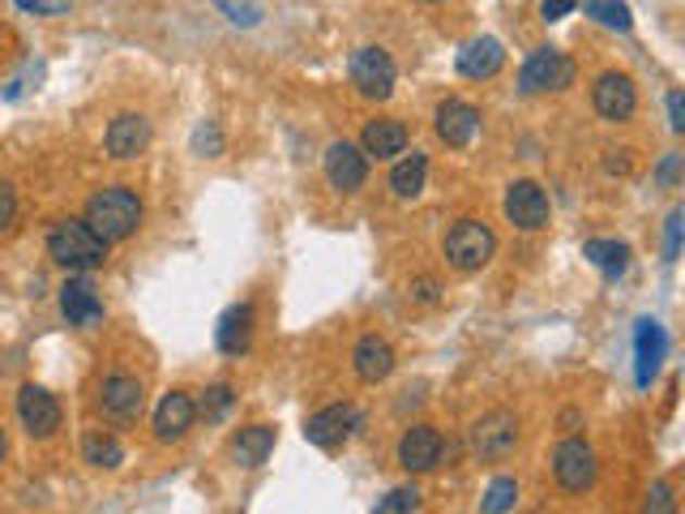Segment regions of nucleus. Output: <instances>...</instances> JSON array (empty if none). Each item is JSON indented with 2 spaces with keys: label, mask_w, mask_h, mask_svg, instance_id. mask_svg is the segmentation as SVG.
I'll list each match as a JSON object with an SVG mask.
<instances>
[{
  "label": "nucleus",
  "mask_w": 685,
  "mask_h": 514,
  "mask_svg": "<svg viewBox=\"0 0 685 514\" xmlns=\"http://www.w3.org/2000/svg\"><path fill=\"white\" fill-rule=\"evenodd\" d=\"M194 150H198V154H205V159H214V154L223 150V138H219V129H214L210 121H205L202 129L194 134Z\"/></svg>",
  "instance_id": "obj_34"
},
{
  "label": "nucleus",
  "mask_w": 685,
  "mask_h": 514,
  "mask_svg": "<svg viewBox=\"0 0 685 514\" xmlns=\"http://www.w3.org/2000/svg\"><path fill=\"white\" fill-rule=\"evenodd\" d=\"M514 446H519V416L514 412H488L472 425V450L484 463L506 459Z\"/></svg>",
  "instance_id": "obj_7"
},
{
  "label": "nucleus",
  "mask_w": 685,
  "mask_h": 514,
  "mask_svg": "<svg viewBox=\"0 0 685 514\" xmlns=\"http://www.w3.org/2000/svg\"><path fill=\"white\" fill-rule=\"evenodd\" d=\"M437 292H441V288H437V279H428V275L411 284V296H415V300H424V304H433V300H437Z\"/></svg>",
  "instance_id": "obj_40"
},
{
  "label": "nucleus",
  "mask_w": 685,
  "mask_h": 514,
  "mask_svg": "<svg viewBox=\"0 0 685 514\" xmlns=\"http://www.w3.org/2000/svg\"><path fill=\"white\" fill-rule=\"evenodd\" d=\"M591 103L605 121H630L634 108H638V90H634V77L630 74H600L591 86Z\"/></svg>",
  "instance_id": "obj_11"
},
{
  "label": "nucleus",
  "mask_w": 685,
  "mask_h": 514,
  "mask_svg": "<svg viewBox=\"0 0 685 514\" xmlns=\"http://www.w3.org/2000/svg\"><path fill=\"white\" fill-rule=\"evenodd\" d=\"M48 258L65 271H95L108 262V240L95 236L86 220H61L48 231Z\"/></svg>",
  "instance_id": "obj_2"
},
{
  "label": "nucleus",
  "mask_w": 685,
  "mask_h": 514,
  "mask_svg": "<svg viewBox=\"0 0 685 514\" xmlns=\"http://www.w3.org/2000/svg\"><path fill=\"white\" fill-rule=\"evenodd\" d=\"M219 352L223 356H245L249 352V339H253V304H232L223 317H219Z\"/></svg>",
  "instance_id": "obj_22"
},
{
  "label": "nucleus",
  "mask_w": 685,
  "mask_h": 514,
  "mask_svg": "<svg viewBox=\"0 0 685 514\" xmlns=\"http://www.w3.org/2000/svg\"><path fill=\"white\" fill-rule=\"evenodd\" d=\"M61 313H65L68 326H82V330H90V326L103 322V300H99L95 284L86 275L65 279V288H61Z\"/></svg>",
  "instance_id": "obj_12"
},
{
  "label": "nucleus",
  "mask_w": 685,
  "mask_h": 514,
  "mask_svg": "<svg viewBox=\"0 0 685 514\" xmlns=\"http://www.w3.org/2000/svg\"><path fill=\"white\" fill-rule=\"evenodd\" d=\"M437 459H441V434L433 425H411L399 438V463L408 472H428L437 467Z\"/></svg>",
  "instance_id": "obj_19"
},
{
  "label": "nucleus",
  "mask_w": 685,
  "mask_h": 514,
  "mask_svg": "<svg viewBox=\"0 0 685 514\" xmlns=\"http://www.w3.org/2000/svg\"><path fill=\"white\" fill-rule=\"evenodd\" d=\"M86 227H90L95 236H103L108 245L129 240L137 227H141V198H137L129 185L99 189V193L86 202Z\"/></svg>",
  "instance_id": "obj_1"
},
{
  "label": "nucleus",
  "mask_w": 685,
  "mask_h": 514,
  "mask_svg": "<svg viewBox=\"0 0 685 514\" xmlns=\"http://www.w3.org/2000/svg\"><path fill=\"white\" fill-rule=\"evenodd\" d=\"M326 176H331V185L339 193H356L364 185V176H369L364 150L351 147V142H335V147L326 150Z\"/></svg>",
  "instance_id": "obj_17"
},
{
  "label": "nucleus",
  "mask_w": 685,
  "mask_h": 514,
  "mask_svg": "<svg viewBox=\"0 0 685 514\" xmlns=\"http://www.w3.org/2000/svg\"><path fill=\"white\" fill-rule=\"evenodd\" d=\"M356 429H360V412L347 408V403H335V408H322L317 416H309L304 441H309V446H322V450H335V446H342Z\"/></svg>",
  "instance_id": "obj_10"
},
{
  "label": "nucleus",
  "mask_w": 685,
  "mask_h": 514,
  "mask_svg": "<svg viewBox=\"0 0 685 514\" xmlns=\"http://www.w3.org/2000/svg\"><path fill=\"white\" fill-rule=\"evenodd\" d=\"M198 421V403L185 394V390H172L163 394V403L154 408V438L159 441H180Z\"/></svg>",
  "instance_id": "obj_14"
},
{
  "label": "nucleus",
  "mask_w": 685,
  "mask_h": 514,
  "mask_svg": "<svg viewBox=\"0 0 685 514\" xmlns=\"http://www.w3.org/2000/svg\"><path fill=\"white\" fill-rule=\"evenodd\" d=\"M643 514H677V498H673V485H669V480H656V485L647 489Z\"/></svg>",
  "instance_id": "obj_32"
},
{
  "label": "nucleus",
  "mask_w": 685,
  "mask_h": 514,
  "mask_svg": "<svg viewBox=\"0 0 685 514\" xmlns=\"http://www.w3.org/2000/svg\"><path fill=\"white\" fill-rule=\"evenodd\" d=\"M17 416H22V429L30 438H52L61 429V403L43 386H35V381H26L17 390Z\"/></svg>",
  "instance_id": "obj_8"
},
{
  "label": "nucleus",
  "mask_w": 685,
  "mask_h": 514,
  "mask_svg": "<svg viewBox=\"0 0 685 514\" xmlns=\"http://www.w3.org/2000/svg\"><path fill=\"white\" fill-rule=\"evenodd\" d=\"M669 125H673V134H685V95L682 90H669Z\"/></svg>",
  "instance_id": "obj_36"
},
{
  "label": "nucleus",
  "mask_w": 685,
  "mask_h": 514,
  "mask_svg": "<svg viewBox=\"0 0 685 514\" xmlns=\"http://www.w3.org/2000/svg\"><path fill=\"white\" fill-rule=\"evenodd\" d=\"M146 147H150V121L141 112H121L108 125V154L112 159H137Z\"/></svg>",
  "instance_id": "obj_18"
},
{
  "label": "nucleus",
  "mask_w": 685,
  "mask_h": 514,
  "mask_svg": "<svg viewBox=\"0 0 685 514\" xmlns=\"http://www.w3.org/2000/svg\"><path fill=\"white\" fill-rule=\"evenodd\" d=\"M232 403H236V394H232V386H210L202 394V403H198V412H202L205 421H223L227 412H232Z\"/></svg>",
  "instance_id": "obj_30"
},
{
  "label": "nucleus",
  "mask_w": 685,
  "mask_h": 514,
  "mask_svg": "<svg viewBox=\"0 0 685 514\" xmlns=\"http://www.w3.org/2000/svg\"><path fill=\"white\" fill-rule=\"evenodd\" d=\"M677 172H682V154L673 150V154H664V163L656 167V180H660V185H673V180H677Z\"/></svg>",
  "instance_id": "obj_37"
},
{
  "label": "nucleus",
  "mask_w": 685,
  "mask_h": 514,
  "mask_svg": "<svg viewBox=\"0 0 685 514\" xmlns=\"http://www.w3.org/2000/svg\"><path fill=\"white\" fill-rule=\"evenodd\" d=\"M682 220L685 211H673L669 223H664V258L669 262H677V253H682Z\"/></svg>",
  "instance_id": "obj_33"
},
{
  "label": "nucleus",
  "mask_w": 685,
  "mask_h": 514,
  "mask_svg": "<svg viewBox=\"0 0 685 514\" xmlns=\"http://www.w3.org/2000/svg\"><path fill=\"white\" fill-rule=\"evenodd\" d=\"M351 365H356V377H360V381L377 386V381H386V377L395 373V348H390L386 339H377V335H364V339L356 343V352H351Z\"/></svg>",
  "instance_id": "obj_20"
},
{
  "label": "nucleus",
  "mask_w": 685,
  "mask_h": 514,
  "mask_svg": "<svg viewBox=\"0 0 685 514\" xmlns=\"http://www.w3.org/2000/svg\"><path fill=\"white\" fill-rule=\"evenodd\" d=\"M574 4L578 0H540V13H545V22H561L565 13H574Z\"/></svg>",
  "instance_id": "obj_38"
},
{
  "label": "nucleus",
  "mask_w": 685,
  "mask_h": 514,
  "mask_svg": "<svg viewBox=\"0 0 685 514\" xmlns=\"http://www.w3.org/2000/svg\"><path fill=\"white\" fill-rule=\"evenodd\" d=\"M420 511V489L415 485H403V489H390L386 502L377 506V514H415Z\"/></svg>",
  "instance_id": "obj_31"
},
{
  "label": "nucleus",
  "mask_w": 685,
  "mask_h": 514,
  "mask_svg": "<svg viewBox=\"0 0 685 514\" xmlns=\"http://www.w3.org/2000/svg\"><path fill=\"white\" fill-rule=\"evenodd\" d=\"M497 253V236L488 231V223L479 220H459L446 231V258L454 271L463 275H476L479 266H488Z\"/></svg>",
  "instance_id": "obj_3"
},
{
  "label": "nucleus",
  "mask_w": 685,
  "mask_h": 514,
  "mask_svg": "<svg viewBox=\"0 0 685 514\" xmlns=\"http://www.w3.org/2000/svg\"><path fill=\"white\" fill-rule=\"evenodd\" d=\"M514 502H519V480H514V476H497V480L484 489L479 511L484 514H510L514 511Z\"/></svg>",
  "instance_id": "obj_28"
},
{
  "label": "nucleus",
  "mask_w": 685,
  "mask_h": 514,
  "mask_svg": "<svg viewBox=\"0 0 685 514\" xmlns=\"http://www.w3.org/2000/svg\"><path fill=\"white\" fill-rule=\"evenodd\" d=\"M82 454H86V463H90V467H108V472L125 463V446L112 438V434H99V429H95V434H86V441H82Z\"/></svg>",
  "instance_id": "obj_27"
},
{
  "label": "nucleus",
  "mask_w": 685,
  "mask_h": 514,
  "mask_svg": "<svg viewBox=\"0 0 685 514\" xmlns=\"http://www.w3.org/2000/svg\"><path fill=\"white\" fill-rule=\"evenodd\" d=\"M271 450H274L271 425H249V429H240V434L232 438V459H236L240 467H262V463L271 459Z\"/></svg>",
  "instance_id": "obj_24"
},
{
  "label": "nucleus",
  "mask_w": 685,
  "mask_h": 514,
  "mask_svg": "<svg viewBox=\"0 0 685 514\" xmlns=\"http://www.w3.org/2000/svg\"><path fill=\"white\" fill-rule=\"evenodd\" d=\"M17 9H30V13H65L68 0H17Z\"/></svg>",
  "instance_id": "obj_39"
},
{
  "label": "nucleus",
  "mask_w": 685,
  "mask_h": 514,
  "mask_svg": "<svg viewBox=\"0 0 685 514\" xmlns=\"http://www.w3.org/2000/svg\"><path fill=\"white\" fill-rule=\"evenodd\" d=\"M506 65V48L497 43V39H488V35H479L472 39L463 52H459V74L472 77V82H484V77H493L497 70Z\"/></svg>",
  "instance_id": "obj_23"
},
{
  "label": "nucleus",
  "mask_w": 685,
  "mask_h": 514,
  "mask_svg": "<svg viewBox=\"0 0 685 514\" xmlns=\"http://www.w3.org/2000/svg\"><path fill=\"white\" fill-rule=\"evenodd\" d=\"M424 4H437V0H424Z\"/></svg>",
  "instance_id": "obj_43"
},
{
  "label": "nucleus",
  "mask_w": 685,
  "mask_h": 514,
  "mask_svg": "<svg viewBox=\"0 0 685 514\" xmlns=\"http://www.w3.org/2000/svg\"><path fill=\"white\" fill-rule=\"evenodd\" d=\"M506 220L514 223V227H523V231H540L548 227V193L536 185V180H514L510 189H506Z\"/></svg>",
  "instance_id": "obj_9"
},
{
  "label": "nucleus",
  "mask_w": 685,
  "mask_h": 514,
  "mask_svg": "<svg viewBox=\"0 0 685 514\" xmlns=\"http://www.w3.org/2000/svg\"><path fill=\"white\" fill-rule=\"evenodd\" d=\"M664 352H669V335H664V326H660L656 317H643L638 330H634V356H638V386H643V390H647L651 377L660 373Z\"/></svg>",
  "instance_id": "obj_16"
},
{
  "label": "nucleus",
  "mask_w": 685,
  "mask_h": 514,
  "mask_svg": "<svg viewBox=\"0 0 685 514\" xmlns=\"http://www.w3.org/2000/svg\"><path fill=\"white\" fill-rule=\"evenodd\" d=\"M605 167H609V172H625V167H630V159H625V150H613V154L605 159Z\"/></svg>",
  "instance_id": "obj_41"
},
{
  "label": "nucleus",
  "mask_w": 685,
  "mask_h": 514,
  "mask_svg": "<svg viewBox=\"0 0 685 514\" xmlns=\"http://www.w3.org/2000/svg\"><path fill=\"white\" fill-rule=\"evenodd\" d=\"M583 13L596 17L600 26H613V30H630V9L621 0H583Z\"/></svg>",
  "instance_id": "obj_29"
},
{
  "label": "nucleus",
  "mask_w": 685,
  "mask_h": 514,
  "mask_svg": "<svg viewBox=\"0 0 685 514\" xmlns=\"http://www.w3.org/2000/svg\"><path fill=\"white\" fill-rule=\"evenodd\" d=\"M364 159H395L408 150V125L395 121V116H382V121H369L364 125V138H360Z\"/></svg>",
  "instance_id": "obj_21"
},
{
  "label": "nucleus",
  "mask_w": 685,
  "mask_h": 514,
  "mask_svg": "<svg viewBox=\"0 0 685 514\" xmlns=\"http://www.w3.org/2000/svg\"><path fill=\"white\" fill-rule=\"evenodd\" d=\"M4 450H9V441H4V429H0V463H4Z\"/></svg>",
  "instance_id": "obj_42"
},
{
  "label": "nucleus",
  "mask_w": 685,
  "mask_h": 514,
  "mask_svg": "<svg viewBox=\"0 0 685 514\" xmlns=\"http://www.w3.org/2000/svg\"><path fill=\"white\" fill-rule=\"evenodd\" d=\"M424 176H428V159H424L420 150H411L408 159L390 172V189H395V198H415V193L424 189Z\"/></svg>",
  "instance_id": "obj_26"
},
{
  "label": "nucleus",
  "mask_w": 685,
  "mask_h": 514,
  "mask_svg": "<svg viewBox=\"0 0 685 514\" xmlns=\"http://www.w3.org/2000/svg\"><path fill=\"white\" fill-rule=\"evenodd\" d=\"M583 258H587L605 279H616V275L630 266V245H621V240H587V245H583Z\"/></svg>",
  "instance_id": "obj_25"
},
{
  "label": "nucleus",
  "mask_w": 685,
  "mask_h": 514,
  "mask_svg": "<svg viewBox=\"0 0 685 514\" xmlns=\"http://www.w3.org/2000/svg\"><path fill=\"white\" fill-rule=\"evenodd\" d=\"M351 82L364 99H390L395 95V61L386 48H360L351 57Z\"/></svg>",
  "instance_id": "obj_6"
},
{
  "label": "nucleus",
  "mask_w": 685,
  "mask_h": 514,
  "mask_svg": "<svg viewBox=\"0 0 685 514\" xmlns=\"http://www.w3.org/2000/svg\"><path fill=\"white\" fill-rule=\"evenodd\" d=\"M99 412L108 421H134L137 412H141V381L129 377V373L103 377V386H99Z\"/></svg>",
  "instance_id": "obj_13"
},
{
  "label": "nucleus",
  "mask_w": 685,
  "mask_h": 514,
  "mask_svg": "<svg viewBox=\"0 0 685 514\" xmlns=\"http://www.w3.org/2000/svg\"><path fill=\"white\" fill-rule=\"evenodd\" d=\"M552 476L565 493H587L596 485V450L583 438H565L552 450Z\"/></svg>",
  "instance_id": "obj_5"
},
{
  "label": "nucleus",
  "mask_w": 685,
  "mask_h": 514,
  "mask_svg": "<svg viewBox=\"0 0 685 514\" xmlns=\"http://www.w3.org/2000/svg\"><path fill=\"white\" fill-rule=\"evenodd\" d=\"M574 82V61L557 48H540L523 61L519 70V90L523 95H545V90H565Z\"/></svg>",
  "instance_id": "obj_4"
},
{
  "label": "nucleus",
  "mask_w": 685,
  "mask_h": 514,
  "mask_svg": "<svg viewBox=\"0 0 685 514\" xmlns=\"http://www.w3.org/2000/svg\"><path fill=\"white\" fill-rule=\"evenodd\" d=\"M13 215H17V193L9 180H0V231L13 223Z\"/></svg>",
  "instance_id": "obj_35"
},
{
  "label": "nucleus",
  "mask_w": 685,
  "mask_h": 514,
  "mask_svg": "<svg viewBox=\"0 0 685 514\" xmlns=\"http://www.w3.org/2000/svg\"><path fill=\"white\" fill-rule=\"evenodd\" d=\"M437 138L446 142V147H468L472 138H476L479 129V112L472 108V103H463V99H446L441 108H437Z\"/></svg>",
  "instance_id": "obj_15"
}]
</instances>
